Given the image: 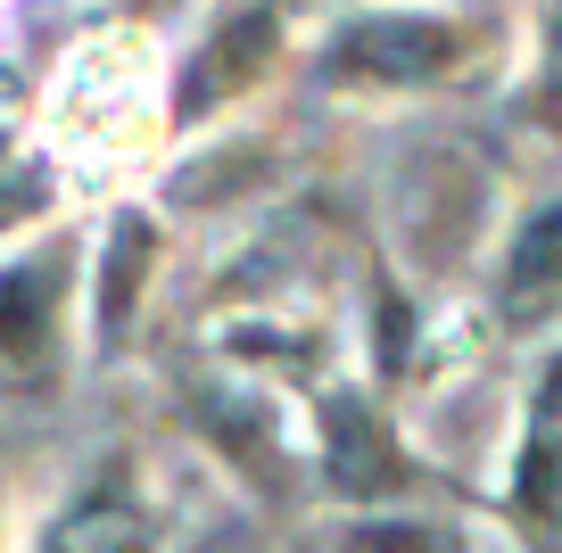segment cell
Listing matches in <instances>:
<instances>
[{
  "mask_svg": "<svg viewBox=\"0 0 562 553\" xmlns=\"http://www.w3.org/2000/svg\"><path fill=\"white\" fill-rule=\"evenodd\" d=\"M513 306H538V297L562 290V207H546L538 224L521 232V248H513Z\"/></svg>",
  "mask_w": 562,
  "mask_h": 553,
  "instance_id": "obj_7",
  "label": "cell"
},
{
  "mask_svg": "<svg viewBox=\"0 0 562 553\" xmlns=\"http://www.w3.org/2000/svg\"><path fill=\"white\" fill-rule=\"evenodd\" d=\"M456 67V25L447 18H356L331 42L339 83H430Z\"/></svg>",
  "mask_w": 562,
  "mask_h": 553,
  "instance_id": "obj_1",
  "label": "cell"
},
{
  "mask_svg": "<svg viewBox=\"0 0 562 553\" xmlns=\"http://www.w3.org/2000/svg\"><path fill=\"white\" fill-rule=\"evenodd\" d=\"M58 290H67V257H25L0 273V356H18V363L42 356Z\"/></svg>",
  "mask_w": 562,
  "mask_h": 553,
  "instance_id": "obj_4",
  "label": "cell"
},
{
  "mask_svg": "<svg viewBox=\"0 0 562 553\" xmlns=\"http://www.w3.org/2000/svg\"><path fill=\"white\" fill-rule=\"evenodd\" d=\"M348 553H430V545H422V529H405V520H381V529H356Z\"/></svg>",
  "mask_w": 562,
  "mask_h": 553,
  "instance_id": "obj_10",
  "label": "cell"
},
{
  "mask_svg": "<svg viewBox=\"0 0 562 553\" xmlns=\"http://www.w3.org/2000/svg\"><path fill=\"white\" fill-rule=\"evenodd\" d=\"M538 116L562 124V18L546 25V75H538Z\"/></svg>",
  "mask_w": 562,
  "mask_h": 553,
  "instance_id": "obj_9",
  "label": "cell"
},
{
  "mask_svg": "<svg viewBox=\"0 0 562 553\" xmlns=\"http://www.w3.org/2000/svg\"><path fill=\"white\" fill-rule=\"evenodd\" d=\"M149 264H158V232L140 224V215H116V232H108V273H100V330L108 339L133 323V297H140V281H149Z\"/></svg>",
  "mask_w": 562,
  "mask_h": 553,
  "instance_id": "obj_6",
  "label": "cell"
},
{
  "mask_svg": "<svg viewBox=\"0 0 562 553\" xmlns=\"http://www.w3.org/2000/svg\"><path fill=\"white\" fill-rule=\"evenodd\" d=\"M538 405H546V414H562V356L546 363V381H538Z\"/></svg>",
  "mask_w": 562,
  "mask_h": 553,
  "instance_id": "obj_11",
  "label": "cell"
},
{
  "mask_svg": "<svg viewBox=\"0 0 562 553\" xmlns=\"http://www.w3.org/2000/svg\"><path fill=\"white\" fill-rule=\"evenodd\" d=\"M273 42H281V18H265V9L224 18V25H215V42L191 58V75H182V116H207L215 100H232V91L273 58Z\"/></svg>",
  "mask_w": 562,
  "mask_h": 553,
  "instance_id": "obj_3",
  "label": "cell"
},
{
  "mask_svg": "<svg viewBox=\"0 0 562 553\" xmlns=\"http://www.w3.org/2000/svg\"><path fill=\"white\" fill-rule=\"evenodd\" d=\"M331 447H339V487H356V496H381V487L405 479L397 447H389V430L364 414V405H331Z\"/></svg>",
  "mask_w": 562,
  "mask_h": 553,
  "instance_id": "obj_5",
  "label": "cell"
},
{
  "mask_svg": "<svg viewBox=\"0 0 562 553\" xmlns=\"http://www.w3.org/2000/svg\"><path fill=\"white\" fill-rule=\"evenodd\" d=\"M546 504H562V454L554 447L529 454V479H521V512H546Z\"/></svg>",
  "mask_w": 562,
  "mask_h": 553,
  "instance_id": "obj_8",
  "label": "cell"
},
{
  "mask_svg": "<svg viewBox=\"0 0 562 553\" xmlns=\"http://www.w3.org/2000/svg\"><path fill=\"white\" fill-rule=\"evenodd\" d=\"M149 545H158V520H149V504L133 496L124 463H108L100 487H83V496L58 512V529H50L42 553H149Z\"/></svg>",
  "mask_w": 562,
  "mask_h": 553,
  "instance_id": "obj_2",
  "label": "cell"
}]
</instances>
